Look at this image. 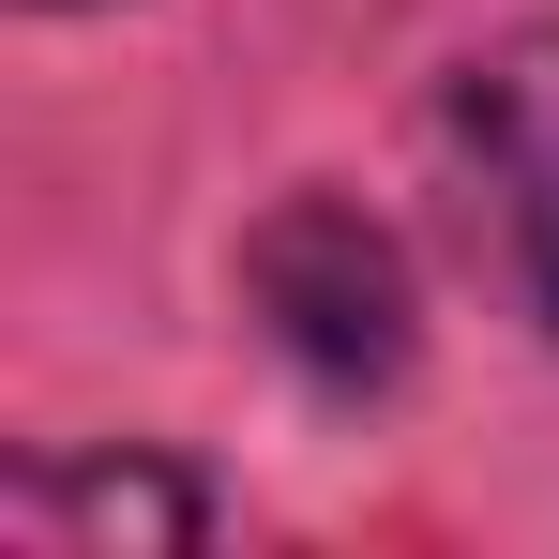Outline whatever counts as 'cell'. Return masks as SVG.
I'll return each mask as SVG.
<instances>
[{"instance_id": "obj_1", "label": "cell", "mask_w": 559, "mask_h": 559, "mask_svg": "<svg viewBox=\"0 0 559 559\" xmlns=\"http://www.w3.org/2000/svg\"><path fill=\"white\" fill-rule=\"evenodd\" d=\"M439 182H454V242L530 333H559V31L484 46L439 92Z\"/></svg>"}, {"instance_id": "obj_2", "label": "cell", "mask_w": 559, "mask_h": 559, "mask_svg": "<svg viewBox=\"0 0 559 559\" xmlns=\"http://www.w3.org/2000/svg\"><path fill=\"white\" fill-rule=\"evenodd\" d=\"M242 302H258V333H273L318 393H393L408 348H424V333H408V258H393V227L348 212V197H287V212H258Z\"/></svg>"}, {"instance_id": "obj_3", "label": "cell", "mask_w": 559, "mask_h": 559, "mask_svg": "<svg viewBox=\"0 0 559 559\" xmlns=\"http://www.w3.org/2000/svg\"><path fill=\"white\" fill-rule=\"evenodd\" d=\"M0 530L15 545H197L212 530V499H197L182 468H121V454H92V468H31L15 499H0Z\"/></svg>"}]
</instances>
